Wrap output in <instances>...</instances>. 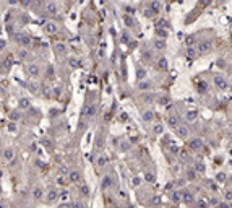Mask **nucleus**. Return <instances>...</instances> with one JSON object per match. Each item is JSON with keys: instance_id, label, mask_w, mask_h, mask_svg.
Wrapping results in <instances>:
<instances>
[{"instance_id": "obj_28", "label": "nucleus", "mask_w": 232, "mask_h": 208, "mask_svg": "<svg viewBox=\"0 0 232 208\" xmlns=\"http://www.w3.org/2000/svg\"><path fill=\"white\" fill-rule=\"evenodd\" d=\"M33 197H34L36 200H41V198L44 197V190L41 189V187H36V189L33 190Z\"/></svg>"}, {"instance_id": "obj_41", "label": "nucleus", "mask_w": 232, "mask_h": 208, "mask_svg": "<svg viewBox=\"0 0 232 208\" xmlns=\"http://www.w3.org/2000/svg\"><path fill=\"white\" fill-rule=\"evenodd\" d=\"M143 99H146V103H153V101H156V96L154 94H146V96H143Z\"/></svg>"}, {"instance_id": "obj_44", "label": "nucleus", "mask_w": 232, "mask_h": 208, "mask_svg": "<svg viewBox=\"0 0 232 208\" xmlns=\"http://www.w3.org/2000/svg\"><path fill=\"white\" fill-rule=\"evenodd\" d=\"M141 57H143V60L150 62L151 60V52H143V55H141Z\"/></svg>"}, {"instance_id": "obj_16", "label": "nucleus", "mask_w": 232, "mask_h": 208, "mask_svg": "<svg viewBox=\"0 0 232 208\" xmlns=\"http://www.w3.org/2000/svg\"><path fill=\"white\" fill-rule=\"evenodd\" d=\"M185 119H187V122H196V119H198V112L196 111H188V112L185 114Z\"/></svg>"}, {"instance_id": "obj_18", "label": "nucleus", "mask_w": 232, "mask_h": 208, "mask_svg": "<svg viewBox=\"0 0 232 208\" xmlns=\"http://www.w3.org/2000/svg\"><path fill=\"white\" fill-rule=\"evenodd\" d=\"M175 130H177V135H179L180 138H187V137H188V133H190L188 127H182V125H179Z\"/></svg>"}, {"instance_id": "obj_29", "label": "nucleus", "mask_w": 232, "mask_h": 208, "mask_svg": "<svg viewBox=\"0 0 232 208\" xmlns=\"http://www.w3.org/2000/svg\"><path fill=\"white\" fill-rule=\"evenodd\" d=\"M68 65H70L71 68H78L80 65H81V62H80V59H77V57H70L68 59Z\"/></svg>"}, {"instance_id": "obj_38", "label": "nucleus", "mask_w": 232, "mask_h": 208, "mask_svg": "<svg viewBox=\"0 0 232 208\" xmlns=\"http://www.w3.org/2000/svg\"><path fill=\"white\" fill-rule=\"evenodd\" d=\"M153 133L154 135H161L162 133V125H161V124H158V125L153 127Z\"/></svg>"}, {"instance_id": "obj_21", "label": "nucleus", "mask_w": 232, "mask_h": 208, "mask_svg": "<svg viewBox=\"0 0 232 208\" xmlns=\"http://www.w3.org/2000/svg\"><path fill=\"white\" fill-rule=\"evenodd\" d=\"M57 197H58V192H57V190H55V189H50L49 192H47V197H46V200H47V202H49V203H52V202H54V200H57Z\"/></svg>"}, {"instance_id": "obj_30", "label": "nucleus", "mask_w": 232, "mask_h": 208, "mask_svg": "<svg viewBox=\"0 0 232 208\" xmlns=\"http://www.w3.org/2000/svg\"><path fill=\"white\" fill-rule=\"evenodd\" d=\"M161 7H162V3H161V2H153V3H150V10H151L153 13H159Z\"/></svg>"}, {"instance_id": "obj_34", "label": "nucleus", "mask_w": 232, "mask_h": 208, "mask_svg": "<svg viewBox=\"0 0 232 208\" xmlns=\"http://www.w3.org/2000/svg\"><path fill=\"white\" fill-rule=\"evenodd\" d=\"M226 179H227V174H226V172H217V174H216V181L219 182V184L226 182Z\"/></svg>"}, {"instance_id": "obj_10", "label": "nucleus", "mask_w": 232, "mask_h": 208, "mask_svg": "<svg viewBox=\"0 0 232 208\" xmlns=\"http://www.w3.org/2000/svg\"><path fill=\"white\" fill-rule=\"evenodd\" d=\"M190 150L192 151H200L203 148V140L201 138H193V140H190Z\"/></svg>"}, {"instance_id": "obj_32", "label": "nucleus", "mask_w": 232, "mask_h": 208, "mask_svg": "<svg viewBox=\"0 0 232 208\" xmlns=\"http://www.w3.org/2000/svg\"><path fill=\"white\" fill-rule=\"evenodd\" d=\"M196 171L195 169H187V179H188V181H195L196 179Z\"/></svg>"}, {"instance_id": "obj_42", "label": "nucleus", "mask_w": 232, "mask_h": 208, "mask_svg": "<svg viewBox=\"0 0 232 208\" xmlns=\"http://www.w3.org/2000/svg\"><path fill=\"white\" fill-rule=\"evenodd\" d=\"M187 55H188V57H195V55H196V49H195V47H190V49L187 51Z\"/></svg>"}, {"instance_id": "obj_36", "label": "nucleus", "mask_w": 232, "mask_h": 208, "mask_svg": "<svg viewBox=\"0 0 232 208\" xmlns=\"http://www.w3.org/2000/svg\"><path fill=\"white\" fill-rule=\"evenodd\" d=\"M18 42L21 44V46H29V44H31V39H29L28 36H21V37L18 39Z\"/></svg>"}, {"instance_id": "obj_39", "label": "nucleus", "mask_w": 232, "mask_h": 208, "mask_svg": "<svg viewBox=\"0 0 232 208\" xmlns=\"http://www.w3.org/2000/svg\"><path fill=\"white\" fill-rule=\"evenodd\" d=\"M123 21H125V23H127V26H133V25H135L133 18H130V16H128V15H125V16H123Z\"/></svg>"}, {"instance_id": "obj_25", "label": "nucleus", "mask_w": 232, "mask_h": 208, "mask_svg": "<svg viewBox=\"0 0 232 208\" xmlns=\"http://www.w3.org/2000/svg\"><path fill=\"white\" fill-rule=\"evenodd\" d=\"M78 190H80V195H83V197H89V187L86 185V184H80V187H78Z\"/></svg>"}, {"instance_id": "obj_15", "label": "nucleus", "mask_w": 232, "mask_h": 208, "mask_svg": "<svg viewBox=\"0 0 232 208\" xmlns=\"http://www.w3.org/2000/svg\"><path fill=\"white\" fill-rule=\"evenodd\" d=\"M167 125L171 127V129H177L180 124H179V117H175V116H169L167 117Z\"/></svg>"}, {"instance_id": "obj_58", "label": "nucleus", "mask_w": 232, "mask_h": 208, "mask_svg": "<svg viewBox=\"0 0 232 208\" xmlns=\"http://www.w3.org/2000/svg\"><path fill=\"white\" fill-rule=\"evenodd\" d=\"M0 195H2V185H0Z\"/></svg>"}, {"instance_id": "obj_45", "label": "nucleus", "mask_w": 232, "mask_h": 208, "mask_svg": "<svg viewBox=\"0 0 232 208\" xmlns=\"http://www.w3.org/2000/svg\"><path fill=\"white\" fill-rule=\"evenodd\" d=\"M70 208H83V203H81V202H78V200H77V202H73V203H71V205H70Z\"/></svg>"}, {"instance_id": "obj_7", "label": "nucleus", "mask_w": 232, "mask_h": 208, "mask_svg": "<svg viewBox=\"0 0 232 208\" xmlns=\"http://www.w3.org/2000/svg\"><path fill=\"white\" fill-rule=\"evenodd\" d=\"M114 182H115V181H114L112 176H110V174H106V176L102 177V181H101V189H102V190H109L110 187L114 185Z\"/></svg>"}, {"instance_id": "obj_24", "label": "nucleus", "mask_w": 232, "mask_h": 208, "mask_svg": "<svg viewBox=\"0 0 232 208\" xmlns=\"http://www.w3.org/2000/svg\"><path fill=\"white\" fill-rule=\"evenodd\" d=\"M3 158H5L7 161L13 159L15 158V150H13V148H5V150H3Z\"/></svg>"}, {"instance_id": "obj_35", "label": "nucleus", "mask_w": 232, "mask_h": 208, "mask_svg": "<svg viewBox=\"0 0 232 208\" xmlns=\"http://www.w3.org/2000/svg\"><path fill=\"white\" fill-rule=\"evenodd\" d=\"M169 197H171V200H172L174 203H179V202H180V192H172Z\"/></svg>"}, {"instance_id": "obj_33", "label": "nucleus", "mask_w": 232, "mask_h": 208, "mask_svg": "<svg viewBox=\"0 0 232 208\" xmlns=\"http://www.w3.org/2000/svg\"><path fill=\"white\" fill-rule=\"evenodd\" d=\"M196 208H209V205H208V200L198 198V200H196Z\"/></svg>"}, {"instance_id": "obj_49", "label": "nucleus", "mask_w": 232, "mask_h": 208, "mask_svg": "<svg viewBox=\"0 0 232 208\" xmlns=\"http://www.w3.org/2000/svg\"><path fill=\"white\" fill-rule=\"evenodd\" d=\"M119 197L120 198H127V192L125 190H119Z\"/></svg>"}, {"instance_id": "obj_52", "label": "nucleus", "mask_w": 232, "mask_h": 208, "mask_svg": "<svg viewBox=\"0 0 232 208\" xmlns=\"http://www.w3.org/2000/svg\"><path fill=\"white\" fill-rule=\"evenodd\" d=\"M159 202H161V198H159L158 195H154V197H153V203H154V205H158Z\"/></svg>"}, {"instance_id": "obj_23", "label": "nucleus", "mask_w": 232, "mask_h": 208, "mask_svg": "<svg viewBox=\"0 0 232 208\" xmlns=\"http://www.w3.org/2000/svg\"><path fill=\"white\" fill-rule=\"evenodd\" d=\"M107 163H109V158H107L106 155H101V156H98V161H96V164H98V168H104V166H107Z\"/></svg>"}, {"instance_id": "obj_4", "label": "nucleus", "mask_w": 232, "mask_h": 208, "mask_svg": "<svg viewBox=\"0 0 232 208\" xmlns=\"http://www.w3.org/2000/svg\"><path fill=\"white\" fill-rule=\"evenodd\" d=\"M26 73L29 75V77H33V78L39 77V75H41L39 65H37V64H28V65H26Z\"/></svg>"}, {"instance_id": "obj_43", "label": "nucleus", "mask_w": 232, "mask_h": 208, "mask_svg": "<svg viewBox=\"0 0 232 208\" xmlns=\"http://www.w3.org/2000/svg\"><path fill=\"white\" fill-rule=\"evenodd\" d=\"M224 198H226V202H231V200H232V190H226Z\"/></svg>"}, {"instance_id": "obj_12", "label": "nucleus", "mask_w": 232, "mask_h": 208, "mask_svg": "<svg viewBox=\"0 0 232 208\" xmlns=\"http://www.w3.org/2000/svg\"><path fill=\"white\" fill-rule=\"evenodd\" d=\"M154 117H156V114H154V111H151V109H146V111L141 112V119H143V122H153Z\"/></svg>"}, {"instance_id": "obj_50", "label": "nucleus", "mask_w": 232, "mask_h": 208, "mask_svg": "<svg viewBox=\"0 0 232 208\" xmlns=\"http://www.w3.org/2000/svg\"><path fill=\"white\" fill-rule=\"evenodd\" d=\"M122 42H128V34H127V33L122 34Z\"/></svg>"}, {"instance_id": "obj_37", "label": "nucleus", "mask_w": 232, "mask_h": 208, "mask_svg": "<svg viewBox=\"0 0 232 208\" xmlns=\"http://www.w3.org/2000/svg\"><path fill=\"white\" fill-rule=\"evenodd\" d=\"M141 181L143 179L140 177V176H135L133 179H131V184H133V187H140V184H141Z\"/></svg>"}, {"instance_id": "obj_56", "label": "nucleus", "mask_w": 232, "mask_h": 208, "mask_svg": "<svg viewBox=\"0 0 232 208\" xmlns=\"http://www.w3.org/2000/svg\"><path fill=\"white\" fill-rule=\"evenodd\" d=\"M229 73L232 75V65H231V67H229Z\"/></svg>"}, {"instance_id": "obj_27", "label": "nucleus", "mask_w": 232, "mask_h": 208, "mask_svg": "<svg viewBox=\"0 0 232 208\" xmlns=\"http://www.w3.org/2000/svg\"><path fill=\"white\" fill-rule=\"evenodd\" d=\"M46 10H47V13H49V15H55V13H57V3H47L46 5Z\"/></svg>"}, {"instance_id": "obj_57", "label": "nucleus", "mask_w": 232, "mask_h": 208, "mask_svg": "<svg viewBox=\"0 0 232 208\" xmlns=\"http://www.w3.org/2000/svg\"><path fill=\"white\" fill-rule=\"evenodd\" d=\"M0 36H2V26H0Z\"/></svg>"}, {"instance_id": "obj_17", "label": "nucleus", "mask_w": 232, "mask_h": 208, "mask_svg": "<svg viewBox=\"0 0 232 208\" xmlns=\"http://www.w3.org/2000/svg\"><path fill=\"white\" fill-rule=\"evenodd\" d=\"M136 80L141 81V80H146V68H143L141 65L136 67Z\"/></svg>"}, {"instance_id": "obj_40", "label": "nucleus", "mask_w": 232, "mask_h": 208, "mask_svg": "<svg viewBox=\"0 0 232 208\" xmlns=\"http://www.w3.org/2000/svg\"><path fill=\"white\" fill-rule=\"evenodd\" d=\"M216 208H231V203L224 200V202H219V203H217V205H216Z\"/></svg>"}, {"instance_id": "obj_11", "label": "nucleus", "mask_w": 232, "mask_h": 208, "mask_svg": "<svg viewBox=\"0 0 232 208\" xmlns=\"http://www.w3.org/2000/svg\"><path fill=\"white\" fill-rule=\"evenodd\" d=\"M141 179H143L144 182H148V184H153V182H156V172L151 171V169H146Z\"/></svg>"}, {"instance_id": "obj_51", "label": "nucleus", "mask_w": 232, "mask_h": 208, "mask_svg": "<svg viewBox=\"0 0 232 208\" xmlns=\"http://www.w3.org/2000/svg\"><path fill=\"white\" fill-rule=\"evenodd\" d=\"M127 119H128V117H127V114H125V112L120 114V120H122V122H127Z\"/></svg>"}, {"instance_id": "obj_47", "label": "nucleus", "mask_w": 232, "mask_h": 208, "mask_svg": "<svg viewBox=\"0 0 232 208\" xmlns=\"http://www.w3.org/2000/svg\"><path fill=\"white\" fill-rule=\"evenodd\" d=\"M5 47H7V41L0 37V51H3V49H5Z\"/></svg>"}, {"instance_id": "obj_19", "label": "nucleus", "mask_w": 232, "mask_h": 208, "mask_svg": "<svg viewBox=\"0 0 232 208\" xmlns=\"http://www.w3.org/2000/svg\"><path fill=\"white\" fill-rule=\"evenodd\" d=\"M156 36H158V39L166 41V37L169 36V31L167 29H162V28H156Z\"/></svg>"}, {"instance_id": "obj_13", "label": "nucleus", "mask_w": 232, "mask_h": 208, "mask_svg": "<svg viewBox=\"0 0 232 208\" xmlns=\"http://www.w3.org/2000/svg\"><path fill=\"white\" fill-rule=\"evenodd\" d=\"M156 103H158L159 106H167V104H171V96L159 94V96H156Z\"/></svg>"}, {"instance_id": "obj_31", "label": "nucleus", "mask_w": 232, "mask_h": 208, "mask_svg": "<svg viewBox=\"0 0 232 208\" xmlns=\"http://www.w3.org/2000/svg\"><path fill=\"white\" fill-rule=\"evenodd\" d=\"M55 52H57L58 55H62V54H65V52H67V46H65V44H55Z\"/></svg>"}, {"instance_id": "obj_53", "label": "nucleus", "mask_w": 232, "mask_h": 208, "mask_svg": "<svg viewBox=\"0 0 232 208\" xmlns=\"http://www.w3.org/2000/svg\"><path fill=\"white\" fill-rule=\"evenodd\" d=\"M144 15H146V18H151V16H153V12H151V10L148 8L146 12H144Z\"/></svg>"}, {"instance_id": "obj_3", "label": "nucleus", "mask_w": 232, "mask_h": 208, "mask_svg": "<svg viewBox=\"0 0 232 208\" xmlns=\"http://www.w3.org/2000/svg\"><path fill=\"white\" fill-rule=\"evenodd\" d=\"M156 70H159V72H166L169 68V62H167V59L164 57V55H159L158 59H156Z\"/></svg>"}, {"instance_id": "obj_6", "label": "nucleus", "mask_w": 232, "mask_h": 208, "mask_svg": "<svg viewBox=\"0 0 232 208\" xmlns=\"http://www.w3.org/2000/svg\"><path fill=\"white\" fill-rule=\"evenodd\" d=\"M193 200H195V197H193V193L190 190H182L180 192V202H183L185 205L193 203Z\"/></svg>"}, {"instance_id": "obj_59", "label": "nucleus", "mask_w": 232, "mask_h": 208, "mask_svg": "<svg viewBox=\"0 0 232 208\" xmlns=\"http://www.w3.org/2000/svg\"><path fill=\"white\" fill-rule=\"evenodd\" d=\"M231 91H232V86H231Z\"/></svg>"}, {"instance_id": "obj_20", "label": "nucleus", "mask_w": 232, "mask_h": 208, "mask_svg": "<svg viewBox=\"0 0 232 208\" xmlns=\"http://www.w3.org/2000/svg\"><path fill=\"white\" fill-rule=\"evenodd\" d=\"M166 41H162V39H154V42H153V47L156 51H164L166 49Z\"/></svg>"}, {"instance_id": "obj_8", "label": "nucleus", "mask_w": 232, "mask_h": 208, "mask_svg": "<svg viewBox=\"0 0 232 208\" xmlns=\"http://www.w3.org/2000/svg\"><path fill=\"white\" fill-rule=\"evenodd\" d=\"M136 88L140 89V91H144V93H148L151 88H153V81H151V80H141V81H138Z\"/></svg>"}, {"instance_id": "obj_5", "label": "nucleus", "mask_w": 232, "mask_h": 208, "mask_svg": "<svg viewBox=\"0 0 232 208\" xmlns=\"http://www.w3.org/2000/svg\"><path fill=\"white\" fill-rule=\"evenodd\" d=\"M81 171L80 169H73V171H70V174H68V182L71 184H81Z\"/></svg>"}, {"instance_id": "obj_26", "label": "nucleus", "mask_w": 232, "mask_h": 208, "mask_svg": "<svg viewBox=\"0 0 232 208\" xmlns=\"http://www.w3.org/2000/svg\"><path fill=\"white\" fill-rule=\"evenodd\" d=\"M196 89H198V93L205 94V93H208V83H206V81H198V85H196Z\"/></svg>"}, {"instance_id": "obj_22", "label": "nucleus", "mask_w": 232, "mask_h": 208, "mask_svg": "<svg viewBox=\"0 0 232 208\" xmlns=\"http://www.w3.org/2000/svg\"><path fill=\"white\" fill-rule=\"evenodd\" d=\"M196 171V174H203V172L206 171V166L203 161H195V168H193Z\"/></svg>"}, {"instance_id": "obj_46", "label": "nucleus", "mask_w": 232, "mask_h": 208, "mask_svg": "<svg viewBox=\"0 0 232 208\" xmlns=\"http://www.w3.org/2000/svg\"><path fill=\"white\" fill-rule=\"evenodd\" d=\"M20 104H21V107H23V109L29 107V101H26V99H21V101H20Z\"/></svg>"}, {"instance_id": "obj_2", "label": "nucleus", "mask_w": 232, "mask_h": 208, "mask_svg": "<svg viewBox=\"0 0 232 208\" xmlns=\"http://www.w3.org/2000/svg\"><path fill=\"white\" fill-rule=\"evenodd\" d=\"M213 80H214V85H216V88L219 89V91H226V89L229 88V83H227V80L224 78V77H221V75H216Z\"/></svg>"}, {"instance_id": "obj_48", "label": "nucleus", "mask_w": 232, "mask_h": 208, "mask_svg": "<svg viewBox=\"0 0 232 208\" xmlns=\"http://www.w3.org/2000/svg\"><path fill=\"white\" fill-rule=\"evenodd\" d=\"M217 67L224 68V67H226V60H217Z\"/></svg>"}, {"instance_id": "obj_54", "label": "nucleus", "mask_w": 232, "mask_h": 208, "mask_svg": "<svg viewBox=\"0 0 232 208\" xmlns=\"http://www.w3.org/2000/svg\"><path fill=\"white\" fill-rule=\"evenodd\" d=\"M8 129L12 130V132H15V130H16V125H13V124H10V125H8Z\"/></svg>"}, {"instance_id": "obj_55", "label": "nucleus", "mask_w": 232, "mask_h": 208, "mask_svg": "<svg viewBox=\"0 0 232 208\" xmlns=\"http://www.w3.org/2000/svg\"><path fill=\"white\" fill-rule=\"evenodd\" d=\"M0 208H8V207H7L5 202H0Z\"/></svg>"}, {"instance_id": "obj_14", "label": "nucleus", "mask_w": 232, "mask_h": 208, "mask_svg": "<svg viewBox=\"0 0 232 208\" xmlns=\"http://www.w3.org/2000/svg\"><path fill=\"white\" fill-rule=\"evenodd\" d=\"M44 29H46L47 34H54V33H57V31H58V25L50 21V23H47V25L44 26Z\"/></svg>"}, {"instance_id": "obj_1", "label": "nucleus", "mask_w": 232, "mask_h": 208, "mask_svg": "<svg viewBox=\"0 0 232 208\" xmlns=\"http://www.w3.org/2000/svg\"><path fill=\"white\" fill-rule=\"evenodd\" d=\"M211 47H213V41L211 39H203L198 42V46H196V52H200V54H206V52L211 51Z\"/></svg>"}, {"instance_id": "obj_9", "label": "nucleus", "mask_w": 232, "mask_h": 208, "mask_svg": "<svg viewBox=\"0 0 232 208\" xmlns=\"http://www.w3.org/2000/svg\"><path fill=\"white\" fill-rule=\"evenodd\" d=\"M96 111H98V106H96V104H88V106L85 107V111H83V114H85V117H88V119H93V117L96 116Z\"/></svg>"}]
</instances>
